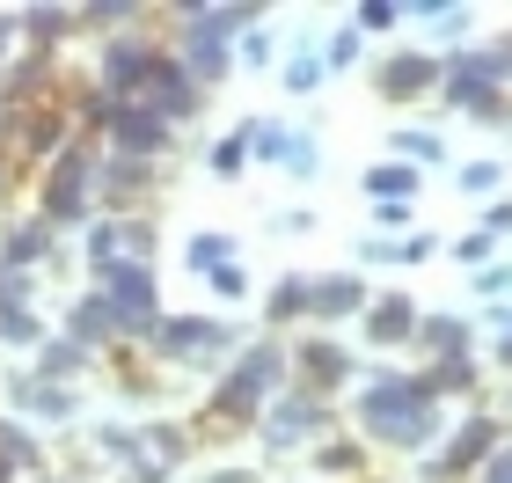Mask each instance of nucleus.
I'll list each match as a JSON object with an SVG mask.
<instances>
[{
	"label": "nucleus",
	"instance_id": "nucleus-15",
	"mask_svg": "<svg viewBox=\"0 0 512 483\" xmlns=\"http://www.w3.org/2000/svg\"><path fill=\"white\" fill-rule=\"evenodd\" d=\"M30 359H37L30 374H44V381H66V388H74V374H88V366H96V352H81V344H74V337H59V330L44 337Z\"/></svg>",
	"mask_w": 512,
	"mask_h": 483
},
{
	"label": "nucleus",
	"instance_id": "nucleus-31",
	"mask_svg": "<svg viewBox=\"0 0 512 483\" xmlns=\"http://www.w3.org/2000/svg\"><path fill=\"white\" fill-rule=\"evenodd\" d=\"M352 59H359V30H337L322 44V66H352Z\"/></svg>",
	"mask_w": 512,
	"mask_h": 483
},
{
	"label": "nucleus",
	"instance_id": "nucleus-35",
	"mask_svg": "<svg viewBox=\"0 0 512 483\" xmlns=\"http://www.w3.org/2000/svg\"><path fill=\"white\" fill-rule=\"evenodd\" d=\"M461 183H469V191H491V183H498V161H476V169L461 176Z\"/></svg>",
	"mask_w": 512,
	"mask_h": 483
},
{
	"label": "nucleus",
	"instance_id": "nucleus-18",
	"mask_svg": "<svg viewBox=\"0 0 512 483\" xmlns=\"http://www.w3.org/2000/svg\"><path fill=\"white\" fill-rule=\"evenodd\" d=\"M366 337H374V344H410V337H417V308L403 301V293H395V301H374Z\"/></svg>",
	"mask_w": 512,
	"mask_h": 483
},
{
	"label": "nucleus",
	"instance_id": "nucleus-28",
	"mask_svg": "<svg viewBox=\"0 0 512 483\" xmlns=\"http://www.w3.org/2000/svg\"><path fill=\"white\" fill-rule=\"evenodd\" d=\"M286 88H293V96H315V88H322V52H300L293 74H286Z\"/></svg>",
	"mask_w": 512,
	"mask_h": 483
},
{
	"label": "nucleus",
	"instance_id": "nucleus-21",
	"mask_svg": "<svg viewBox=\"0 0 512 483\" xmlns=\"http://www.w3.org/2000/svg\"><path fill=\"white\" fill-rule=\"evenodd\" d=\"M183 264H191L198 279H213L220 264H235V235H191V249H183Z\"/></svg>",
	"mask_w": 512,
	"mask_h": 483
},
{
	"label": "nucleus",
	"instance_id": "nucleus-32",
	"mask_svg": "<svg viewBox=\"0 0 512 483\" xmlns=\"http://www.w3.org/2000/svg\"><path fill=\"white\" fill-rule=\"evenodd\" d=\"M213 293H220V301H242V293H249V279H242L235 264H220V271H213Z\"/></svg>",
	"mask_w": 512,
	"mask_h": 483
},
{
	"label": "nucleus",
	"instance_id": "nucleus-37",
	"mask_svg": "<svg viewBox=\"0 0 512 483\" xmlns=\"http://www.w3.org/2000/svg\"><path fill=\"white\" fill-rule=\"evenodd\" d=\"M8 176H15V154H8V140H0V191H8Z\"/></svg>",
	"mask_w": 512,
	"mask_h": 483
},
{
	"label": "nucleus",
	"instance_id": "nucleus-7",
	"mask_svg": "<svg viewBox=\"0 0 512 483\" xmlns=\"http://www.w3.org/2000/svg\"><path fill=\"white\" fill-rule=\"evenodd\" d=\"M235 344V330L227 322H213V315H161L154 322V337H147V359H213V352H227Z\"/></svg>",
	"mask_w": 512,
	"mask_h": 483
},
{
	"label": "nucleus",
	"instance_id": "nucleus-29",
	"mask_svg": "<svg viewBox=\"0 0 512 483\" xmlns=\"http://www.w3.org/2000/svg\"><path fill=\"white\" fill-rule=\"evenodd\" d=\"M388 147H403L410 161H439V154H447V147H439V140H432V132H395V140H388Z\"/></svg>",
	"mask_w": 512,
	"mask_h": 483
},
{
	"label": "nucleus",
	"instance_id": "nucleus-12",
	"mask_svg": "<svg viewBox=\"0 0 512 483\" xmlns=\"http://www.w3.org/2000/svg\"><path fill=\"white\" fill-rule=\"evenodd\" d=\"M381 96H388V103L439 96V59H432V52H395V59L381 66Z\"/></svg>",
	"mask_w": 512,
	"mask_h": 483
},
{
	"label": "nucleus",
	"instance_id": "nucleus-19",
	"mask_svg": "<svg viewBox=\"0 0 512 483\" xmlns=\"http://www.w3.org/2000/svg\"><path fill=\"white\" fill-rule=\"evenodd\" d=\"M300 374H308V388H337V381H352V359H344L337 344H308V352H300Z\"/></svg>",
	"mask_w": 512,
	"mask_h": 483
},
{
	"label": "nucleus",
	"instance_id": "nucleus-11",
	"mask_svg": "<svg viewBox=\"0 0 512 483\" xmlns=\"http://www.w3.org/2000/svg\"><path fill=\"white\" fill-rule=\"evenodd\" d=\"M59 337H74L81 352H118V344H125V315L110 308V301H103L96 286H88L81 301L66 308V330H59Z\"/></svg>",
	"mask_w": 512,
	"mask_h": 483
},
{
	"label": "nucleus",
	"instance_id": "nucleus-36",
	"mask_svg": "<svg viewBox=\"0 0 512 483\" xmlns=\"http://www.w3.org/2000/svg\"><path fill=\"white\" fill-rule=\"evenodd\" d=\"M483 483H512V454H491V469H483Z\"/></svg>",
	"mask_w": 512,
	"mask_h": 483
},
{
	"label": "nucleus",
	"instance_id": "nucleus-22",
	"mask_svg": "<svg viewBox=\"0 0 512 483\" xmlns=\"http://www.w3.org/2000/svg\"><path fill=\"white\" fill-rule=\"evenodd\" d=\"M417 337H425L439 359H461V352H469V322H454V315H432V322H417Z\"/></svg>",
	"mask_w": 512,
	"mask_h": 483
},
{
	"label": "nucleus",
	"instance_id": "nucleus-3",
	"mask_svg": "<svg viewBox=\"0 0 512 483\" xmlns=\"http://www.w3.org/2000/svg\"><path fill=\"white\" fill-rule=\"evenodd\" d=\"M278 374H286V359H278L271 344H256V352L235 366V374H227V381L213 388V396H205V418H220V425H242L249 410H256V403H264L271 388H278Z\"/></svg>",
	"mask_w": 512,
	"mask_h": 483
},
{
	"label": "nucleus",
	"instance_id": "nucleus-8",
	"mask_svg": "<svg viewBox=\"0 0 512 483\" xmlns=\"http://www.w3.org/2000/svg\"><path fill=\"white\" fill-rule=\"evenodd\" d=\"M0 396H8V410L22 425H74L81 418V388L44 381V374H8V381H0Z\"/></svg>",
	"mask_w": 512,
	"mask_h": 483
},
{
	"label": "nucleus",
	"instance_id": "nucleus-33",
	"mask_svg": "<svg viewBox=\"0 0 512 483\" xmlns=\"http://www.w3.org/2000/svg\"><path fill=\"white\" fill-rule=\"evenodd\" d=\"M22 52V30H15V15H0V66H8Z\"/></svg>",
	"mask_w": 512,
	"mask_h": 483
},
{
	"label": "nucleus",
	"instance_id": "nucleus-16",
	"mask_svg": "<svg viewBox=\"0 0 512 483\" xmlns=\"http://www.w3.org/2000/svg\"><path fill=\"white\" fill-rule=\"evenodd\" d=\"M491 447H498V425L491 418H469V425H461V440H454V454H447V462H432V476H461L469 462H491Z\"/></svg>",
	"mask_w": 512,
	"mask_h": 483
},
{
	"label": "nucleus",
	"instance_id": "nucleus-39",
	"mask_svg": "<svg viewBox=\"0 0 512 483\" xmlns=\"http://www.w3.org/2000/svg\"><path fill=\"white\" fill-rule=\"evenodd\" d=\"M0 483H22V476H15V469H8V462H0Z\"/></svg>",
	"mask_w": 512,
	"mask_h": 483
},
{
	"label": "nucleus",
	"instance_id": "nucleus-34",
	"mask_svg": "<svg viewBox=\"0 0 512 483\" xmlns=\"http://www.w3.org/2000/svg\"><path fill=\"white\" fill-rule=\"evenodd\" d=\"M242 59H249V66H264V59H271V37H264V30H249V37H242Z\"/></svg>",
	"mask_w": 512,
	"mask_h": 483
},
{
	"label": "nucleus",
	"instance_id": "nucleus-24",
	"mask_svg": "<svg viewBox=\"0 0 512 483\" xmlns=\"http://www.w3.org/2000/svg\"><path fill=\"white\" fill-rule=\"evenodd\" d=\"M15 308H37V271H15L0 257V315H15Z\"/></svg>",
	"mask_w": 512,
	"mask_h": 483
},
{
	"label": "nucleus",
	"instance_id": "nucleus-17",
	"mask_svg": "<svg viewBox=\"0 0 512 483\" xmlns=\"http://www.w3.org/2000/svg\"><path fill=\"white\" fill-rule=\"evenodd\" d=\"M74 22L88 37H125V22H147L139 0H96V8H74Z\"/></svg>",
	"mask_w": 512,
	"mask_h": 483
},
{
	"label": "nucleus",
	"instance_id": "nucleus-2",
	"mask_svg": "<svg viewBox=\"0 0 512 483\" xmlns=\"http://www.w3.org/2000/svg\"><path fill=\"white\" fill-rule=\"evenodd\" d=\"M359 418H366V432H381L388 447H425L432 440V396L410 374H388L381 388H366Z\"/></svg>",
	"mask_w": 512,
	"mask_h": 483
},
{
	"label": "nucleus",
	"instance_id": "nucleus-38",
	"mask_svg": "<svg viewBox=\"0 0 512 483\" xmlns=\"http://www.w3.org/2000/svg\"><path fill=\"white\" fill-rule=\"evenodd\" d=\"M213 483H256V476H249V469H220Z\"/></svg>",
	"mask_w": 512,
	"mask_h": 483
},
{
	"label": "nucleus",
	"instance_id": "nucleus-20",
	"mask_svg": "<svg viewBox=\"0 0 512 483\" xmlns=\"http://www.w3.org/2000/svg\"><path fill=\"white\" fill-rule=\"evenodd\" d=\"M44 337H52V322H44L37 308H15V315H0V344H8V352H37Z\"/></svg>",
	"mask_w": 512,
	"mask_h": 483
},
{
	"label": "nucleus",
	"instance_id": "nucleus-4",
	"mask_svg": "<svg viewBox=\"0 0 512 483\" xmlns=\"http://www.w3.org/2000/svg\"><path fill=\"white\" fill-rule=\"evenodd\" d=\"M0 140H8L15 161L44 169V161H59L81 132H74V118H66V103H37V110H8V132H0Z\"/></svg>",
	"mask_w": 512,
	"mask_h": 483
},
{
	"label": "nucleus",
	"instance_id": "nucleus-13",
	"mask_svg": "<svg viewBox=\"0 0 512 483\" xmlns=\"http://www.w3.org/2000/svg\"><path fill=\"white\" fill-rule=\"evenodd\" d=\"M15 30H22V52H59L81 22L74 8H15Z\"/></svg>",
	"mask_w": 512,
	"mask_h": 483
},
{
	"label": "nucleus",
	"instance_id": "nucleus-25",
	"mask_svg": "<svg viewBox=\"0 0 512 483\" xmlns=\"http://www.w3.org/2000/svg\"><path fill=\"white\" fill-rule=\"evenodd\" d=\"M366 191H374L381 205H388V198H410V191H417V169H403V161H381V169H366Z\"/></svg>",
	"mask_w": 512,
	"mask_h": 483
},
{
	"label": "nucleus",
	"instance_id": "nucleus-14",
	"mask_svg": "<svg viewBox=\"0 0 512 483\" xmlns=\"http://www.w3.org/2000/svg\"><path fill=\"white\" fill-rule=\"evenodd\" d=\"M0 462L15 476H52V454H44V440L22 418H0Z\"/></svg>",
	"mask_w": 512,
	"mask_h": 483
},
{
	"label": "nucleus",
	"instance_id": "nucleus-5",
	"mask_svg": "<svg viewBox=\"0 0 512 483\" xmlns=\"http://www.w3.org/2000/svg\"><path fill=\"white\" fill-rule=\"evenodd\" d=\"M505 81H512V52L505 44H483V52H461L454 66H439V103L476 110V103H491Z\"/></svg>",
	"mask_w": 512,
	"mask_h": 483
},
{
	"label": "nucleus",
	"instance_id": "nucleus-10",
	"mask_svg": "<svg viewBox=\"0 0 512 483\" xmlns=\"http://www.w3.org/2000/svg\"><path fill=\"white\" fill-rule=\"evenodd\" d=\"M0 96H8V110L59 103V66H52V52H15L8 66H0Z\"/></svg>",
	"mask_w": 512,
	"mask_h": 483
},
{
	"label": "nucleus",
	"instance_id": "nucleus-23",
	"mask_svg": "<svg viewBox=\"0 0 512 483\" xmlns=\"http://www.w3.org/2000/svg\"><path fill=\"white\" fill-rule=\"evenodd\" d=\"M308 308H315V315H352V308H366V286H359V279H322Z\"/></svg>",
	"mask_w": 512,
	"mask_h": 483
},
{
	"label": "nucleus",
	"instance_id": "nucleus-6",
	"mask_svg": "<svg viewBox=\"0 0 512 483\" xmlns=\"http://www.w3.org/2000/svg\"><path fill=\"white\" fill-rule=\"evenodd\" d=\"M139 103L154 110V118H169V125H183V118H198V103H205V88L183 74V59L169 52V44H154V66H147V81H139Z\"/></svg>",
	"mask_w": 512,
	"mask_h": 483
},
{
	"label": "nucleus",
	"instance_id": "nucleus-1",
	"mask_svg": "<svg viewBox=\"0 0 512 483\" xmlns=\"http://www.w3.org/2000/svg\"><path fill=\"white\" fill-rule=\"evenodd\" d=\"M96 154H103L96 140H74L59 161H44V169H37V205H30V213L44 227H59V235H66V227L96 220Z\"/></svg>",
	"mask_w": 512,
	"mask_h": 483
},
{
	"label": "nucleus",
	"instance_id": "nucleus-42",
	"mask_svg": "<svg viewBox=\"0 0 512 483\" xmlns=\"http://www.w3.org/2000/svg\"><path fill=\"white\" fill-rule=\"evenodd\" d=\"M37 483H66V476H37Z\"/></svg>",
	"mask_w": 512,
	"mask_h": 483
},
{
	"label": "nucleus",
	"instance_id": "nucleus-26",
	"mask_svg": "<svg viewBox=\"0 0 512 483\" xmlns=\"http://www.w3.org/2000/svg\"><path fill=\"white\" fill-rule=\"evenodd\" d=\"M88 447H103L110 462H132V454H139V432H132V425H96V432H88Z\"/></svg>",
	"mask_w": 512,
	"mask_h": 483
},
{
	"label": "nucleus",
	"instance_id": "nucleus-40",
	"mask_svg": "<svg viewBox=\"0 0 512 483\" xmlns=\"http://www.w3.org/2000/svg\"><path fill=\"white\" fill-rule=\"evenodd\" d=\"M498 359H505V366H512V337H505V344H498Z\"/></svg>",
	"mask_w": 512,
	"mask_h": 483
},
{
	"label": "nucleus",
	"instance_id": "nucleus-41",
	"mask_svg": "<svg viewBox=\"0 0 512 483\" xmlns=\"http://www.w3.org/2000/svg\"><path fill=\"white\" fill-rule=\"evenodd\" d=\"M0 132H8V96H0Z\"/></svg>",
	"mask_w": 512,
	"mask_h": 483
},
{
	"label": "nucleus",
	"instance_id": "nucleus-30",
	"mask_svg": "<svg viewBox=\"0 0 512 483\" xmlns=\"http://www.w3.org/2000/svg\"><path fill=\"white\" fill-rule=\"evenodd\" d=\"M395 22H403L395 0H366V8H359V30H395Z\"/></svg>",
	"mask_w": 512,
	"mask_h": 483
},
{
	"label": "nucleus",
	"instance_id": "nucleus-27",
	"mask_svg": "<svg viewBox=\"0 0 512 483\" xmlns=\"http://www.w3.org/2000/svg\"><path fill=\"white\" fill-rule=\"evenodd\" d=\"M205 161H213V176H242V161H249V140H242V132H227V140H220L213 154H205Z\"/></svg>",
	"mask_w": 512,
	"mask_h": 483
},
{
	"label": "nucleus",
	"instance_id": "nucleus-9",
	"mask_svg": "<svg viewBox=\"0 0 512 483\" xmlns=\"http://www.w3.org/2000/svg\"><path fill=\"white\" fill-rule=\"evenodd\" d=\"M0 257H8L15 271H52V264H66V249H59V227H44L37 213H22V220H0Z\"/></svg>",
	"mask_w": 512,
	"mask_h": 483
}]
</instances>
